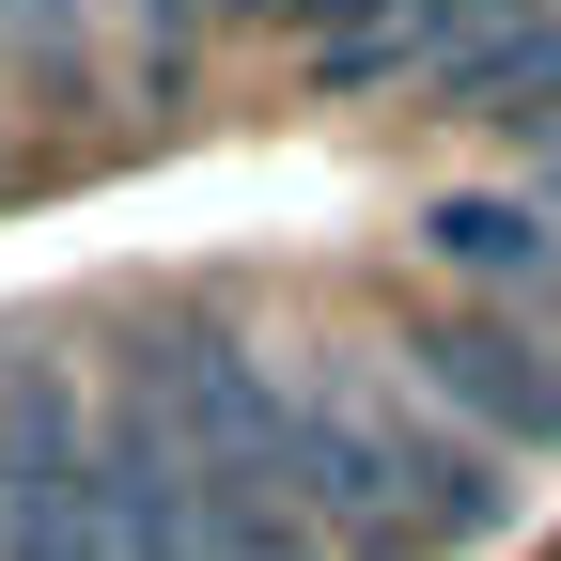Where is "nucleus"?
<instances>
[{"mask_svg": "<svg viewBox=\"0 0 561 561\" xmlns=\"http://www.w3.org/2000/svg\"><path fill=\"white\" fill-rule=\"evenodd\" d=\"M94 62V0H0V79H79Z\"/></svg>", "mask_w": 561, "mask_h": 561, "instance_id": "nucleus-5", "label": "nucleus"}, {"mask_svg": "<svg viewBox=\"0 0 561 561\" xmlns=\"http://www.w3.org/2000/svg\"><path fill=\"white\" fill-rule=\"evenodd\" d=\"M94 16H125V32H140V79L172 94L187 62H203V32H219V0H94Z\"/></svg>", "mask_w": 561, "mask_h": 561, "instance_id": "nucleus-6", "label": "nucleus"}, {"mask_svg": "<svg viewBox=\"0 0 561 561\" xmlns=\"http://www.w3.org/2000/svg\"><path fill=\"white\" fill-rule=\"evenodd\" d=\"M421 94H437V110H483V125H515V140H561V0H546V16L468 32Z\"/></svg>", "mask_w": 561, "mask_h": 561, "instance_id": "nucleus-4", "label": "nucleus"}, {"mask_svg": "<svg viewBox=\"0 0 561 561\" xmlns=\"http://www.w3.org/2000/svg\"><path fill=\"white\" fill-rule=\"evenodd\" d=\"M405 390L468 421L483 453H561V343L530 312H421L405 328Z\"/></svg>", "mask_w": 561, "mask_h": 561, "instance_id": "nucleus-2", "label": "nucleus"}, {"mask_svg": "<svg viewBox=\"0 0 561 561\" xmlns=\"http://www.w3.org/2000/svg\"><path fill=\"white\" fill-rule=\"evenodd\" d=\"M359 16H405V0H297V32H359Z\"/></svg>", "mask_w": 561, "mask_h": 561, "instance_id": "nucleus-7", "label": "nucleus"}, {"mask_svg": "<svg viewBox=\"0 0 561 561\" xmlns=\"http://www.w3.org/2000/svg\"><path fill=\"white\" fill-rule=\"evenodd\" d=\"M546 203H561V187H546Z\"/></svg>", "mask_w": 561, "mask_h": 561, "instance_id": "nucleus-9", "label": "nucleus"}, {"mask_svg": "<svg viewBox=\"0 0 561 561\" xmlns=\"http://www.w3.org/2000/svg\"><path fill=\"white\" fill-rule=\"evenodd\" d=\"M421 265H453L468 297H500V312H546V297H561V203H530V187H453V203H421Z\"/></svg>", "mask_w": 561, "mask_h": 561, "instance_id": "nucleus-3", "label": "nucleus"}, {"mask_svg": "<svg viewBox=\"0 0 561 561\" xmlns=\"http://www.w3.org/2000/svg\"><path fill=\"white\" fill-rule=\"evenodd\" d=\"M0 561H140L110 500V437L62 359H0Z\"/></svg>", "mask_w": 561, "mask_h": 561, "instance_id": "nucleus-1", "label": "nucleus"}, {"mask_svg": "<svg viewBox=\"0 0 561 561\" xmlns=\"http://www.w3.org/2000/svg\"><path fill=\"white\" fill-rule=\"evenodd\" d=\"M219 16H250V0H219Z\"/></svg>", "mask_w": 561, "mask_h": 561, "instance_id": "nucleus-8", "label": "nucleus"}]
</instances>
